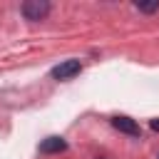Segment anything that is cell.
Instances as JSON below:
<instances>
[{
  "instance_id": "6da1fadb",
  "label": "cell",
  "mask_w": 159,
  "mask_h": 159,
  "mask_svg": "<svg viewBox=\"0 0 159 159\" xmlns=\"http://www.w3.org/2000/svg\"><path fill=\"white\" fill-rule=\"evenodd\" d=\"M20 12H22L25 20H32V22L35 20H45L47 12H50V2L47 0H25Z\"/></svg>"
},
{
  "instance_id": "7a4b0ae2",
  "label": "cell",
  "mask_w": 159,
  "mask_h": 159,
  "mask_svg": "<svg viewBox=\"0 0 159 159\" xmlns=\"http://www.w3.org/2000/svg\"><path fill=\"white\" fill-rule=\"evenodd\" d=\"M80 72H82L80 60H65V62H60V65L52 67V77H55V80H72V77L80 75Z\"/></svg>"
},
{
  "instance_id": "3957f363",
  "label": "cell",
  "mask_w": 159,
  "mask_h": 159,
  "mask_svg": "<svg viewBox=\"0 0 159 159\" xmlns=\"http://www.w3.org/2000/svg\"><path fill=\"white\" fill-rule=\"evenodd\" d=\"M112 127L119 129V132H124V134H129V137H139V134H142L139 124H137L132 117H114V119H112Z\"/></svg>"
},
{
  "instance_id": "277c9868",
  "label": "cell",
  "mask_w": 159,
  "mask_h": 159,
  "mask_svg": "<svg viewBox=\"0 0 159 159\" xmlns=\"http://www.w3.org/2000/svg\"><path fill=\"white\" fill-rule=\"evenodd\" d=\"M65 149H67V142L62 137H47V139L40 142V152L42 154H60Z\"/></svg>"
},
{
  "instance_id": "5b68a950",
  "label": "cell",
  "mask_w": 159,
  "mask_h": 159,
  "mask_svg": "<svg viewBox=\"0 0 159 159\" xmlns=\"http://www.w3.org/2000/svg\"><path fill=\"white\" fill-rule=\"evenodd\" d=\"M134 7L142 10V12H157L159 10V0H154V2H137Z\"/></svg>"
},
{
  "instance_id": "8992f818",
  "label": "cell",
  "mask_w": 159,
  "mask_h": 159,
  "mask_svg": "<svg viewBox=\"0 0 159 159\" xmlns=\"http://www.w3.org/2000/svg\"><path fill=\"white\" fill-rule=\"evenodd\" d=\"M152 129H159V119H152Z\"/></svg>"
}]
</instances>
